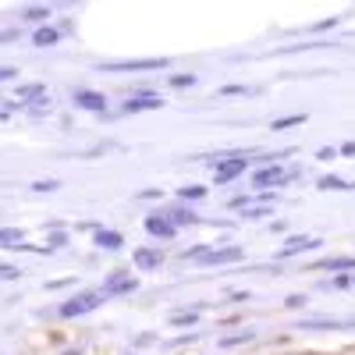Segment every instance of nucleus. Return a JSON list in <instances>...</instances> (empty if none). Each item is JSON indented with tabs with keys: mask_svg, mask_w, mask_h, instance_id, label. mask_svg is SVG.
<instances>
[{
	"mask_svg": "<svg viewBox=\"0 0 355 355\" xmlns=\"http://www.w3.org/2000/svg\"><path fill=\"white\" fill-rule=\"evenodd\" d=\"M121 291H135V281L128 274H114L107 284H103V299L107 295H121Z\"/></svg>",
	"mask_w": 355,
	"mask_h": 355,
	"instance_id": "0eeeda50",
	"label": "nucleus"
},
{
	"mask_svg": "<svg viewBox=\"0 0 355 355\" xmlns=\"http://www.w3.org/2000/svg\"><path fill=\"white\" fill-rule=\"evenodd\" d=\"M320 189H331V192H341V189H348V185L341 182V178H323V182H320Z\"/></svg>",
	"mask_w": 355,
	"mask_h": 355,
	"instance_id": "aec40b11",
	"label": "nucleus"
},
{
	"mask_svg": "<svg viewBox=\"0 0 355 355\" xmlns=\"http://www.w3.org/2000/svg\"><path fill=\"white\" fill-rule=\"evenodd\" d=\"M167 64H171L167 57H142V61H110L100 71H160Z\"/></svg>",
	"mask_w": 355,
	"mask_h": 355,
	"instance_id": "f03ea898",
	"label": "nucleus"
},
{
	"mask_svg": "<svg viewBox=\"0 0 355 355\" xmlns=\"http://www.w3.org/2000/svg\"><path fill=\"white\" fill-rule=\"evenodd\" d=\"M50 107H53V100H50L46 93H40V96H36V103H33V107H28V110H33V114H40V110H43V114H46Z\"/></svg>",
	"mask_w": 355,
	"mask_h": 355,
	"instance_id": "a211bd4d",
	"label": "nucleus"
},
{
	"mask_svg": "<svg viewBox=\"0 0 355 355\" xmlns=\"http://www.w3.org/2000/svg\"><path fill=\"white\" fill-rule=\"evenodd\" d=\"M160 263H164V256L157 249H139L135 252V266H139V270H157Z\"/></svg>",
	"mask_w": 355,
	"mask_h": 355,
	"instance_id": "1a4fd4ad",
	"label": "nucleus"
},
{
	"mask_svg": "<svg viewBox=\"0 0 355 355\" xmlns=\"http://www.w3.org/2000/svg\"><path fill=\"white\" fill-rule=\"evenodd\" d=\"M75 103H78L82 110H107L103 93H93V89H78V93H75Z\"/></svg>",
	"mask_w": 355,
	"mask_h": 355,
	"instance_id": "20e7f679",
	"label": "nucleus"
},
{
	"mask_svg": "<svg viewBox=\"0 0 355 355\" xmlns=\"http://www.w3.org/2000/svg\"><path fill=\"white\" fill-rule=\"evenodd\" d=\"M196 220H199V217H196L192 210H174V214H171V224H174V227H178V224H196Z\"/></svg>",
	"mask_w": 355,
	"mask_h": 355,
	"instance_id": "dca6fc26",
	"label": "nucleus"
},
{
	"mask_svg": "<svg viewBox=\"0 0 355 355\" xmlns=\"http://www.w3.org/2000/svg\"><path fill=\"white\" fill-rule=\"evenodd\" d=\"M57 189V182H36L33 185V192H53Z\"/></svg>",
	"mask_w": 355,
	"mask_h": 355,
	"instance_id": "412c9836",
	"label": "nucleus"
},
{
	"mask_svg": "<svg viewBox=\"0 0 355 355\" xmlns=\"http://www.w3.org/2000/svg\"><path fill=\"white\" fill-rule=\"evenodd\" d=\"M284 178H288V174H284L281 167H263V171L256 174V185H259V189H270V185H284Z\"/></svg>",
	"mask_w": 355,
	"mask_h": 355,
	"instance_id": "6e6552de",
	"label": "nucleus"
},
{
	"mask_svg": "<svg viewBox=\"0 0 355 355\" xmlns=\"http://www.w3.org/2000/svg\"><path fill=\"white\" fill-rule=\"evenodd\" d=\"M146 231L157 234V239H171V234H174V224H171L167 217H160V214H150V217H146Z\"/></svg>",
	"mask_w": 355,
	"mask_h": 355,
	"instance_id": "39448f33",
	"label": "nucleus"
},
{
	"mask_svg": "<svg viewBox=\"0 0 355 355\" xmlns=\"http://www.w3.org/2000/svg\"><path fill=\"white\" fill-rule=\"evenodd\" d=\"M320 239H291L288 245H281V256H295V252H306V249H316Z\"/></svg>",
	"mask_w": 355,
	"mask_h": 355,
	"instance_id": "9d476101",
	"label": "nucleus"
},
{
	"mask_svg": "<svg viewBox=\"0 0 355 355\" xmlns=\"http://www.w3.org/2000/svg\"><path fill=\"white\" fill-rule=\"evenodd\" d=\"M33 43H36V46H53V43H57V28H40Z\"/></svg>",
	"mask_w": 355,
	"mask_h": 355,
	"instance_id": "4468645a",
	"label": "nucleus"
},
{
	"mask_svg": "<svg viewBox=\"0 0 355 355\" xmlns=\"http://www.w3.org/2000/svg\"><path fill=\"white\" fill-rule=\"evenodd\" d=\"M306 121V114H291V117H281V121H274L270 128L274 132H284V128H295V125H302Z\"/></svg>",
	"mask_w": 355,
	"mask_h": 355,
	"instance_id": "ddd939ff",
	"label": "nucleus"
},
{
	"mask_svg": "<svg viewBox=\"0 0 355 355\" xmlns=\"http://www.w3.org/2000/svg\"><path fill=\"white\" fill-rule=\"evenodd\" d=\"M15 75H18L15 68H0V82H4V78H15Z\"/></svg>",
	"mask_w": 355,
	"mask_h": 355,
	"instance_id": "393cba45",
	"label": "nucleus"
},
{
	"mask_svg": "<svg viewBox=\"0 0 355 355\" xmlns=\"http://www.w3.org/2000/svg\"><path fill=\"white\" fill-rule=\"evenodd\" d=\"M202 192H206V189H185V192H182V196H189V199H199V196H202Z\"/></svg>",
	"mask_w": 355,
	"mask_h": 355,
	"instance_id": "b1692460",
	"label": "nucleus"
},
{
	"mask_svg": "<svg viewBox=\"0 0 355 355\" xmlns=\"http://www.w3.org/2000/svg\"><path fill=\"white\" fill-rule=\"evenodd\" d=\"M46 15H50V8H25L21 11L25 21H46Z\"/></svg>",
	"mask_w": 355,
	"mask_h": 355,
	"instance_id": "2eb2a0df",
	"label": "nucleus"
},
{
	"mask_svg": "<svg viewBox=\"0 0 355 355\" xmlns=\"http://www.w3.org/2000/svg\"><path fill=\"white\" fill-rule=\"evenodd\" d=\"M0 277H18V266H4V263H0Z\"/></svg>",
	"mask_w": 355,
	"mask_h": 355,
	"instance_id": "4be33fe9",
	"label": "nucleus"
},
{
	"mask_svg": "<svg viewBox=\"0 0 355 355\" xmlns=\"http://www.w3.org/2000/svg\"><path fill=\"white\" fill-rule=\"evenodd\" d=\"M0 245H21V231H0Z\"/></svg>",
	"mask_w": 355,
	"mask_h": 355,
	"instance_id": "6ab92c4d",
	"label": "nucleus"
},
{
	"mask_svg": "<svg viewBox=\"0 0 355 355\" xmlns=\"http://www.w3.org/2000/svg\"><path fill=\"white\" fill-rule=\"evenodd\" d=\"M341 153H355V142H348V146H345V150H341Z\"/></svg>",
	"mask_w": 355,
	"mask_h": 355,
	"instance_id": "a878e982",
	"label": "nucleus"
},
{
	"mask_svg": "<svg viewBox=\"0 0 355 355\" xmlns=\"http://www.w3.org/2000/svg\"><path fill=\"white\" fill-rule=\"evenodd\" d=\"M245 171V157H234V160H217V182H227V178L242 174Z\"/></svg>",
	"mask_w": 355,
	"mask_h": 355,
	"instance_id": "423d86ee",
	"label": "nucleus"
},
{
	"mask_svg": "<svg viewBox=\"0 0 355 355\" xmlns=\"http://www.w3.org/2000/svg\"><path fill=\"white\" fill-rule=\"evenodd\" d=\"M160 107H164V100H160L157 93H139V96L125 100V114H135V110H160Z\"/></svg>",
	"mask_w": 355,
	"mask_h": 355,
	"instance_id": "7ed1b4c3",
	"label": "nucleus"
},
{
	"mask_svg": "<svg viewBox=\"0 0 355 355\" xmlns=\"http://www.w3.org/2000/svg\"><path fill=\"white\" fill-rule=\"evenodd\" d=\"M121 234H117V231H96V245L100 249H121Z\"/></svg>",
	"mask_w": 355,
	"mask_h": 355,
	"instance_id": "9b49d317",
	"label": "nucleus"
},
{
	"mask_svg": "<svg viewBox=\"0 0 355 355\" xmlns=\"http://www.w3.org/2000/svg\"><path fill=\"white\" fill-rule=\"evenodd\" d=\"M320 270H355V263L352 259H327Z\"/></svg>",
	"mask_w": 355,
	"mask_h": 355,
	"instance_id": "f3484780",
	"label": "nucleus"
},
{
	"mask_svg": "<svg viewBox=\"0 0 355 355\" xmlns=\"http://www.w3.org/2000/svg\"><path fill=\"white\" fill-rule=\"evenodd\" d=\"M242 252L239 249H217V252H202L206 263H231V259H239Z\"/></svg>",
	"mask_w": 355,
	"mask_h": 355,
	"instance_id": "f8f14e48",
	"label": "nucleus"
},
{
	"mask_svg": "<svg viewBox=\"0 0 355 355\" xmlns=\"http://www.w3.org/2000/svg\"><path fill=\"white\" fill-rule=\"evenodd\" d=\"M103 302V291H85V295H75V299H68L61 306V316H85V313H93L96 306Z\"/></svg>",
	"mask_w": 355,
	"mask_h": 355,
	"instance_id": "f257e3e1",
	"label": "nucleus"
},
{
	"mask_svg": "<svg viewBox=\"0 0 355 355\" xmlns=\"http://www.w3.org/2000/svg\"><path fill=\"white\" fill-rule=\"evenodd\" d=\"M171 82H174V85H192V82H196V78H192V75H174V78H171Z\"/></svg>",
	"mask_w": 355,
	"mask_h": 355,
	"instance_id": "5701e85b",
	"label": "nucleus"
}]
</instances>
